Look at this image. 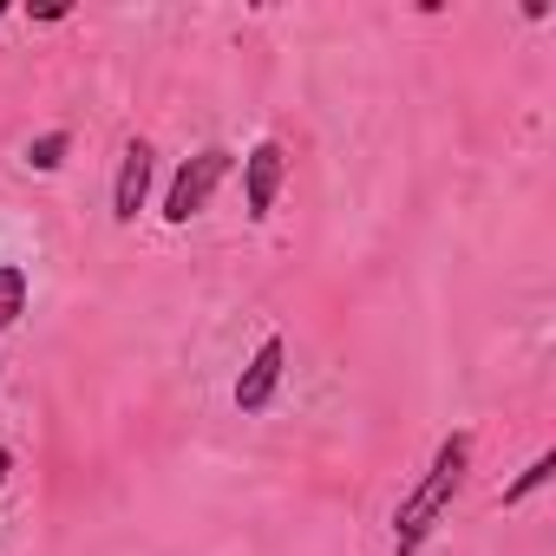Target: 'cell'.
<instances>
[{"mask_svg": "<svg viewBox=\"0 0 556 556\" xmlns=\"http://www.w3.org/2000/svg\"><path fill=\"white\" fill-rule=\"evenodd\" d=\"M549 478H556V452H536V458L517 471V484H504V504H523V497H530L536 484H549Z\"/></svg>", "mask_w": 556, "mask_h": 556, "instance_id": "7", "label": "cell"}, {"mask_svg": "<svg viewBox=\"0 0 556 556\" xmlns=\"http://www.w3.org/2000/svg\"><path fill=\"white\" fill-rule=\"evenodd\" d=\"M8 471H14V452H0V484H8Z\"/></svg>", "mask_w": 556, "mask_h": 556, "instance_id": "9", "label": "cell"}, {"mask_svg": "<svg viewBox=\"0 0 556 556\" xmlns=\"http://www.w3.org/2000/svg\"><path fill=\"white\" fill-rule=\"evenodd\" d=\"M60 157H66V131H47V138L27 144V164L34 170H60Z\"/></svg>", "mask_w": 556, "mask_h": 556, "instance_id": "8", "label": "cell"}, {"mask_svg": "<svg viewBox=\"0 0 556 556\" xmlns=\"http://www.w3.org/2000/svg\"><path fill=\"white\" fill-rule=\"evenodd\" d=\"M465 465H471V432H452L439 452H432V465H426V478L400 497V510H393V556H413L426 536H432V523L452 510V497H458V484H465Z\"/></svg>", "mask_w": 556, "mask_h": 556, "instance_id": "1", "label": "cell"}, {"mask_svg": "<svg viewBox=\"0 0 556 556\" xmlns=\"http://www.w3.org/2000/svg\"><path fill=\"white\" fill-rule=\"evenodd\" d=\"M27 315V268L0 262V328H14Z\"/></svg>", "mask_w": 556, "mask_h": 556, "instance_id": "6", "label": "cell"}, {"mask_svg": "<svg viewBox=\"0 0 556 556\" xmlns=\"http://www.w3.org/2000/svg\"><path fill=\"white\" fill-rule=\"evenodd\" d=\"M282 361H289L282 341H262V348H255V361H249L242 380H236V406H242V413H262V406L275 400V387H282Z\"/></svg>", "mask_w": 556, "mask_h": 556, "instance_id": "4", "label": "cell"}, {"mask_svg": "<svg viewBox=\"0 0 556 556\" xmlns=\"http://www.w3.org/2000/svg\"><path fill=\"white\" fill-rule=\"evenodd\" d=\"M144 197H151V144H144V138H131V144H125V157H118V184H112V216H118V223H138Z\"/></svg>", "mask_w": 556, "mask_h": 556, "instance_id": "3", "label": "cell"}, {"mask_svg": "<svg viewBox=\"0 0 556 556\" xmlns=\"http://www.w3.org/2000/svg\"><path fill=\"white\" fill-rule=\"evenodd\" d=\"M282 170H289L282 144H255V151L242 157V184H249V216H255V223L275 210V190H282Z\"/></svg>", "mask_w": 556, "mask_h": 556, "instance_id": "5", "label": "cell"}, {"mask_svg": "<svg viewBox=\"0 0 556 556\" xmlns=\"http://www.w3.org/2000/svg\"><path fill=\"white\" fill-rule=\"evenodd\" d=\"M0 14H8V8H0Z\"/></svg>", "mask_w": 556, "mask_h": 556, "instance_id": "10", "label": "cell"}, {"mask_svg": "<svg viewBox=\"0 0 556 556\" xmlns=\"http://www.w3.org/2000/svg\"><path fill=\"white\" fill-rule=\"evenodd\" d=\"M229 177V151L223 144H210V151H197L177 177H170V197H164V223H190L210 197H216V184Z\"/></svg>", "mask_w": 556, "mask_h": 556, "instance_id": "2", "label": "cell"}]
</instances>
